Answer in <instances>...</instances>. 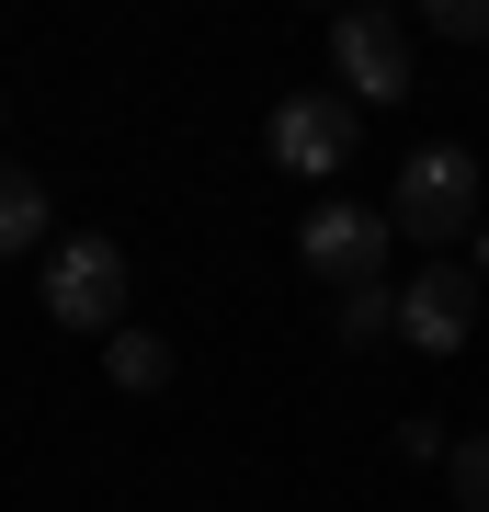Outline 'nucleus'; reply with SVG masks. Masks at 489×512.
<instances>
[{"mask_svg": "<svg viewBox=\"0 0 489 512\" xmlns=\"http://www.w3.org/2000/svg\"><path fill=\"white\" fill-rule=\"evenodd\" d=\"M46 319H57V330H103V342L126 330V251H114L103 228L46 251Z\"/></svg>", "mask_w": 489, "mask_h": 512, "instance_id": "obj_2", "label": "nucleus"}, {"mask_svg": "<svg viewBox=\"0 0 489 512\" xmlns=\"http://www.w3.org/2000/svg\"><path fill=\"white\" fill-rule=\"evenodd\" d=\"M353 103L342 92H285L273 103V126H262V148H273V171H296V183H330V171L353 160Z\"/></svg>", "mask_w": 489, "mask_h": 512, "instance_id": "obj_4", "label": "nucleus"}, {"mask_svg": "<svg viewBox=\"0 0 489 512\" xmlns=\"http://www.w3.org/2000/svg\"><path fill=\"white\" fill-rule=\"evenodd\" d=\"M387 330H399V296H387V285H353V296H342V342H353V353H376Z\"/></svg>", "mask_w": 489, "mask_h": 512, "instance_id": "obj_9", "label": "nucleus"}, {"mask_svg": "<svg viewBox=\"0 0 489 512\" xmlns=\"http://www.w3.org/2000/svg\"><path fill=\"white\" fill-rule=\"evenodd\" d=\"M444 490L467 501V512H489V433H467V444H444Z\"/></svg>", "mask_w": 489, "mask_h": 512, "instance_id": "obj_10", "label": "nucleus"}, {"mask_svg": "<svg viewBox=\"0 0 489 512\" xmlns=\"http://www.w3.org/2000/svg\"><path fill=\"white\" fill-rule=\"evenodd\" d=\"M478 274H489V228H478Z\"/></svg>", "mask_w": 489, "mask_h": 512, "instance_id": "obj_12", "label": "nucleus"}, {"mask_svg": "<svg viewBox=\"0 0 489 512\" xmlns=\"http://www.w3.org/2000/svg\"><path fill=\"white\" fill-rule=\"evenodd\" d=\"M330 69H342V103H410V35L387 12H342L330 23Z\"/></svg>", "mask_w": 489, "mask_h": 512, "instance_id": "obj_6", "label": "nucleus"}, {"mask_svg": "<svg viewBox=\"0 0 489 512\" xmlns=\"http://www.w3.org/2000/svg\"><path fill=\"white\" fill-rule=\"evenodd\" d=\"M103 376L126 387V399H160V387H171V342H160V330H114V342H103Z\"/></svg>", "mask_w": 489, "mask_h": 512, "instance_id": "obj_7", "label": "nucleus"}, {"mask_svg": "<svg viewBox=\"0 0 489 512\" xmlns=\"http://www.w3.org/2000/svg\"><path fill=\"white\" fill-rule=\"evenodd\" d=\"M387 228L455 262V239L478 228V160H467V148H410L399 194H387Z\"/></svg>", "mask_w": 489, "mask_h": 512, "instance_id": "obj_1", "label": "nucleus"}, {"mask_svg": "<svg viewBox=\"0 0 489 512\" xmlns=\"http://www.w3.org/2000/svg\"><path fill=\"white\" fill-rule=\"evenodd\" d=\"M433 35H455V46H478V35H489V0H433Z\"/></svg>", "mask_w": 489, "mask_h": 512, "instance_id": "obj_11", "label": "nucleus"}, {"mask_svg": "<svg viewBox=\"0 0 489 512\" xmlns=\"http://www.w3.org/2000/svg\"><path fill=\"white\" fill-rule=\"evenodd\" d=\"M387 239H399V228H387V205H353V194H319L308 205V228H296V262H308V274H330V285H376L387 274Z\"/></svg>", "mask_w": 489, "mask_h": 512, "instance_id": "obj_3", "label": "nucleus"}, {"mask_svg": "<svg viewBox=\"0 0 489 512\" xmlns=\"http://www.w3.org/2000/svg\"><path fill=\"white\" fill-rule=\"evenodd\" d=\"M12 251H46V183L0 160V262H12Z\"/></svg>", "mask_w": 489, "mask_h": 512, "instance_id": "obj_8", "label": "nucleus"}, {"mask_svg": "<svg viewBox=\"0 0 489 512\" xmlns=\"http://www.w3.org/2000/svg\"><path fill=\"white\" fill-rule=\"evenodd\" d=\"M467 330H478V274H467V262H433V274L399 285V342H410V353L455 365V353H467Z\"/></svg>", "mask_w": 489, "mask_h": 512, "instance_id": "obj_5", "label": "nucleus"}]
</instances>
